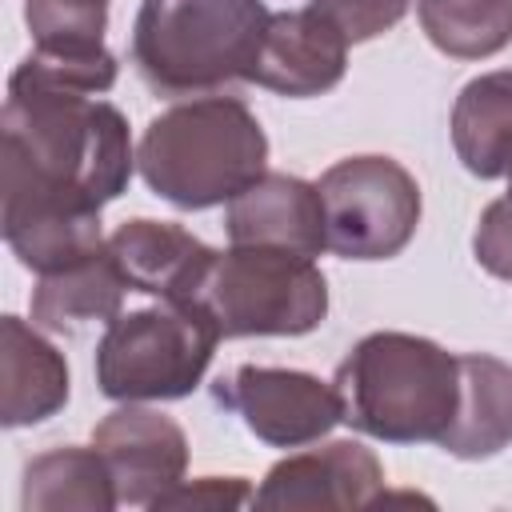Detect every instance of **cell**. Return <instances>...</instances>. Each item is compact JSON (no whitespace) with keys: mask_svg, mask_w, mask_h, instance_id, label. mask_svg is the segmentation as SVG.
Returning <instances> with one entry per match:
<instances>
[{"mask_svg":"<svg viewBox=\"0 0 512 512\" xmlns=\"http://www.w3.org/2000/svg\"><path fill=\"white\" fill-rule=\"evenodd\" d=\"M128 120L108 100L64 92L20 72L0 112V216L100 212L132 176Z\"/></svg>","mask_w":512,"mask_h":512,"instance_id":"obj_1","label":"cell"},{"mask_svg":"<svg viewBox=\"0 0 512 512\" xmlns=\"http://www.w3.org/2000/svg\"><path fill=\"white\" fill-rule=\"evenodd\" d=\"M264 164L268 136L260 120L244 100L220 92L172 104L148 120L136 148L144 184L184 212L236 200L252 180L264 176Z\"/></svg>","mask_w":512,"mask_h":512,"instance_id":"obj_2","label":"cell"},{"mask_svg":"<svg viewBox=\"0 0 512 512\" xmlns=\"http://www.w3.org/2000/svg\"><path fill=\"white\" fill-rule=\"evenodd\" d=\"M340 420L384 444L440 440L460 400V356L428 336L372 332L336 368Z\"/></svg>","mask_w":512,"mask_h":512,"instance_id":"obj_3","label":"cell"},{"mask_svg":"<svg viewBox=\"0 0 512 512\" xmlns=\"http://www.w3.org/2000/svg\"><path fill=\"white\" fill-rule=\"evenodd\" d=\"M268 20L260 0H140L132 64L156 96H216L252 76Z\"/></svg>","mask_w":512,"mask_h":512,"instance_id":"obj_4","label":"cell"},{"mask_svg":"<svg viewBox=\"0 0 512 512\" xmlns=\"http://www.w3.org/2000/svg\"><path fill=\"white\" fill-rule=\"evenodd\" d=\"M220 332L196 300L120 312L96 344V384L108 400H180L200 388Z\"/></svg>","mask_w":512,"mask_h":512,"instance_id":"obj_5","label":"cell"},{"mask_svg":"<svg viewBox=\"0 0 512 512\" xmlns=\"http://www.w3.org/2000/svg\"><path fill=\"white\" fill-rule=\"evenodd\" d=\"M196 304L212 316L220 340L304 336L328 316V280L312 256L232 244L228 252H216Z\"/></svg>","mask_w":512,"mask_h":512,"instance_id":"obj_6","label":"cell"},{"mask_svg":"<svg viewBox=\"0 0 512 512\" xmlns=\"http://www.w3.org/2000/svg\"><path fill=\"white\" fill-rule=\"evenodd\" d=\"M328 248L344 260H392L420 224V188L392 156H344L320 176Z\"/></svg>","mask_w":512,"mask_h":512,"instance_id":"obj_7","label":"cell"},{"mask_svg":"<svg viewBox=\"0 0 512 512\" xmlns=\"http://www.w3.org/2000/svg\"><path fill=\"white\" fill-rule=\"evenodd\" d=\"M216 400L232 408L244 428L272 448H304L332 432L340 396L312 372L240 364L216 380Z\"/></svg>","mask_w":512,"mask_h":512,"instance_id":"obj_8","label":"cell"},{"mask_svg":"<svg viewBox=\"0 0 512 512\" xmlns=\"http://www.w3.org/2000/svg\"><path fill=\"white\" fill-rule=\"evenodd\" d=\"M92 444L112 472L120 504H132V508H152L168 488L184 480V468H188L184 428L172 416L140 404L112 408L92 428Z\"/></svg>","mask_w":512,"mask_h":512,"instance_id":"obj_9","label":"cell"},{"mask_svg":"<svg viewBox=\"0 0 512 512\" xmlns=\"http://www.w3.org/2000/svg\"><path fill=\"white\" fill-rule=\"evenodd\" d=\"M384 500V468L372 448L360 440H328L324 448H308L284 456L268 468L256 488V508H288V512H320V508H368Z\"/></svg>","mask_w":512,"mask_h":512,"instance_id":"obj_10","label":"cell"},{"mask_svg":"<svg viewBox=\"0 0 512 512\" xmlns=\"http://www.w3.org/2000/svg\"><path fill=\"white\" fill-rule=\"evenodd\" d=\"M348 44L336 28H328L312 8L300 12H272L248 84L268 92L308 100L324 96L344 80Z\"/></svg>","mask_w":512,"mask_h":512,"instance_id":"obj_11","label":"cell"},{"mask_svg":"<svg viewBox=\"0 0 512 512\" xmlns=\"http://www.w3.org/2000/svg\"><path fill=\"white\" fill-rule=\"evenodd\" d=\"M108 256L132 292H148L156 300H196L216 260V252L188 228L148 216L124 220L108 236Z\"/></svg>","mask_w":512,"mask_h":512,"instance_id":"obj_12","label":"cell"},{"mask_svg":"<svg viewBox=\"0 0 512 512\" xmlns=\"http://www.w3.org/2000/svg\"><path fill=\"white\" fill-rule=\"evenodd\" d=\"M224 228L232 244L288 248L300 256H320L328 248L320 188L284 172H264L236 200H228Z\"/></svg>","mask_w":512,"mask_h":512,"instance_id":"obj_13","label":"cell"},{"mask_svg":"<svg viewBox=\"0 0 512 512\" xmlns=\"http://www.w3.org/2000/svg\"><path fill=\"white\" fill-rule=\"evenodd\" d=\"M64 356L20 316L0 320V424L28 428L68 404Z\"/></svg>","mask_w":512,"mask_h":512,"instance_id":"obj_14","label":"cell"},{"mask_svg":"<svg viewBox=\"0 0 512 512\" xmlns=\"http://www.w3.org/2000/svg\"><path fill=\"white\" fill-rule=\"evenodd\" d=\"M460 460H484L512 444V368L496 356H460V400L448 432L436 440Z\"/></svg>","mask_w":512,"mask_h":512,"instance_id":"obj_15","label":"cell"},{"mask_svg":"<svg viewBox=\"0 0 512 512\" xmlns=\"http://www.w3.org/2000/svg\"><path fill=\"white\" fill-rule=\"evenodd\" d=\"M124 288L128 284L104 248L84 264L40 276L32 292V324L56 336H84L92 324H112L120 316Z\"/></svg>","mask_w":512,"mask_h":512,"instance_id":"obj_16","label":"cell"},{"mask_svg":"<svg viewBox=\"0 0 512 512\" xmlns=\"http://www.w3.org/2000/svg\"><path fill=\"white\" fill-rule=\"evenodd\" d=\"M452 148L480 180L512 172V68L484 72L460 88L452 104Z\"/></svg>","mask_w":512,"mask_h":512,"instance_id":"obj_17","label":"cell"},{"mask_svg":"<svg viewBox=\"0 0 512 512\" xmlns=\"http://www.w3.org/2000/svg\"><path fill=\"white\" fill-rule=\"evenodd\" d=\"M116 484L104 464V456L92 448H52L44 456H32L24 464V488H20V508L24 512H108L116 508Z\"/></svg>","mask_w":512,"mask_h":512,"instance_id":"obj_18","label":"cell"},{"mask_svg":"<svg viewBox=\"0 0 512 512\" xmlns=\"http://www.w3.org/2000/svg\"><path fill=\"white\" fill-rule=\"evenodd\" d=\"M424 36L452 60H484L512 44V0H420Z\"/></svg>","mask_w":512,"mask_h":512,"instance_id":"obj_19","label":"cell"},{"mask_svg":"<svg viewBox=\"0 0 512 512\" xmlns=\"http://www.w3.org/2000/svg\"><path fill=\"white\" fill-rule=\"evenodd\" d=\"M20 76L64 88V92H84V96H104L116 84V56L96 44V48H32L20 64Z\"/></svg>","mask_w":512,"mask_h":512,"instance_id":"obj_20","label":"cell"},{"mask_svg":"<svg viewBox=\"0 0 512 512\" xmlns=\"http://www.w3.org/2000/svg\"><path fill=\"white\" fill-rule=\"evenodd\" d=\"M112 0H24V24L36 48H96L104 44Z\"/></svg>","mask_w":512,"mask_h":512,"instance_id":"obj_21","label":"cell"},{"mask_svg":"<svg viewBox=\"0 0 512 512\" xmlns=\"http://www.w3.org/2000/svg\"><path fill=\"white\" fill-rule=\"evenodd\" d=\"M412 0H312L308 8L344 36V44H364V40H376L384 32H392L404 12H408Z\"/></svg>","mask_w":512,"mask_h":512,"instance_id":"obj_22","label":"cell"},{"mask_svg":"<svg viewBox=\"0 0 512 512\" xmlns=\"http://www.w3.org/2000/svg\"><path fill=\"white\" fill-rule=\"evenodd\" d=\"M472 252L488 276L512 280V196H500L484 208L472 236Z\"/></svg>","mask_w":512,"mask_h":512,"instance_id":"obj_23","label":"cell"},{"mask_svg":"<svg viewBox=\"0 0 512 512\" xmlns=\"http://www.w3.org/2000/svg\"><path fill=\"white\" fill-rule=\"evenodd\" d=\"M252 488L244 476H200V480H180L176 488H168L152 508H240V504H252Z\"/></svg>","mask_w":512,"mask_h":512,"instance_id":"obj_24","label":"cell"},{"mask_svg":"<svg viewBox=\"0 0 512 512\" xmlns=\"http://www.w3.org/2000/svg\"><path fill=\"white\" fill-rule=\"evenodd\" d=\"M508 196H512V172H508Z\"/></svg>","mask_w":512,"mask_h":512,"instance_id":"obj_25","label":"cell"}]
</instances>
